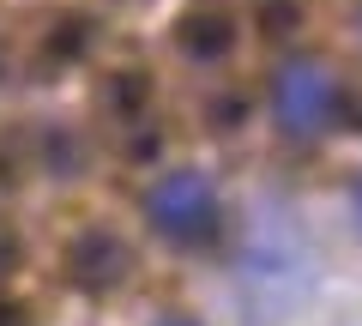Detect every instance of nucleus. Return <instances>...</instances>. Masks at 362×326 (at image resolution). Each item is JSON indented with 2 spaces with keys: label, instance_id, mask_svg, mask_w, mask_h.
<instances>
[{
  "label": "nucleus",
  "instance_id": "1",
  "mask_svg": "<svg viewBox=\"0 0 362 326\" xmlns=\"http://www.w3.org/2000/svg\"><path fill=\"white\" fill-rule=\"evenodd\" d=\"M332 97H338V85L326 78V66H314V61L278 66V121H284L290 133L326 127V121H332Z\"/></svg>",
  "mask_w": 362,
  "mask_h": 326
},
{
  "label": "nucleus",
  "instance_id": "2",
  "mask_svg": "<svg viewBox=\"0 0 362 326\" xmlns=\"http://www.w3.org/2000/svg\"><path fill=\"white\" fill-rule=\"evenodd\" d=\"M145 218L175 242H194V230L211 223V187L199 175H169V182H157L145 194Z\"/></svg>",
  "mask_w": 362,
  "mask_h": 326
},
{
  "label": "nucleus",
  "instance_id": "3",
  "mask_svg": "<svg viewBox=\"0 0 362 326\" xmlns=\"http://www.w3.org/2000/svg\"><path fill=\"white\" fill-rule=\"evenodd\" d=\"M127 266H133V254H127V242H121L115 230H78L73 242H66V284H78V290L121 284Z\"/></svg>",
  "mask_w": 362,
  "mask_h": 326
},
{
  "label": "nucleus",
  "instance_id": "4",
  "mask_svg": "<svg viewBox=\"0 0 362 326\" xmlns=\"http://www.w3.org/2000/svg\"><path fill=\"white\" fill-rule=\"evenodd\" d=\"M175 42H181V54H194V61H218V54L235 42V18L199 6V13H187L175 25Z\"/></svg>",
  "mask_w": 362,
  "mask_h": 326
},
{
  "label": "nucleus",
  "instance_id": "5",
  "mask_svg": "<svg viewBox=\"0 0 362 326\" xmlns=\"http://www.w3.org/2000/svg\"><path fill=\"white\" fill-rule=\"evenodd\" d=\"M109 91H115V97H109V109H139L145 91H151V78H139V73H115V78H109Z\"/></svg>",
  "mask_w": 362,
  "mask_h": 326
},
{
  "label": "nucleus",
  "instance_id": "6",
  "mask_svg": "<svg viewBox=\"0 0 362 326\" xmlns=\"http://www.w3.org/2000/svg\"><path fill=\"white\" fill-rule=\"evenodd\" d=\"M78 37H85V18H66V25L54 30V61H73V54L85 49V42H78Z\"/></svg>",
  "mask_w": 362,
  "mask_h": 326
},
{
  "label": "nucleus",
  "instance_id": "7",
  "mask_svg": "<svg viewBox=\"0 0 362 326\" xmlns=\"http://www.w3.org/2000/svg\"><path fill=\"white\" fill-rule=\"evenodd\" d=\"M0 326H30V320H25V308H18V302H0Z\"/></svg>",
  "mask_w": 362,
  "mask_h": 326
},
{
  "label": "nucleus",
  "instance_id": "8",
  "mask_svg": "<svg viewBox=\"0 0 362 326\" xmlns=\"http://www.w3.org/2000/svg\"><path fill=\"white\" fill-rule=\"evenodd\" d=\"M356 223H362V187H356Z\"/></svg>",
  "mask_w": 362,
  "mask_h": 326
},
{
  "label": "nucleus",
  "instance_id": "9",
  "mask_svg": "<svg viewBox=\"0 0 362 326\" xmlns=\"http://www.w3.org/2000/svg\"><path fill=\"white\" fill-rule=\"evenodd\" d=\"M169 326H187V320H169Z\"/></svg>",
  "mask_w": 362,
  "mask_h": 326
}]
</instances>
